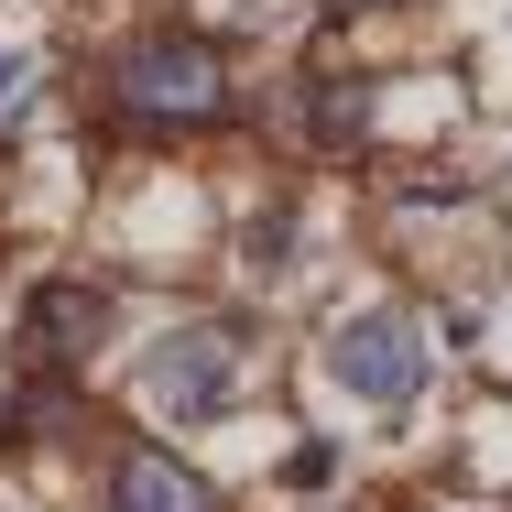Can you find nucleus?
Returning a JSON list of instances; mask_svg holds the SVG:
<instances>
[{"mask_svg": "<svg viewBox=\"0 0 512 512\" xmlns=\"http://www.w3.org/2000/svg\"><path fill=\"white\" fill-rule=\"evenodd\" d=\"M109 99H120L131 131H153V142L218 131V120H229V55H218L207 33H142V44H120V66H109Z\"/></svg>", "mask_w": 512, "mask_h": 512, "instance_id": "1", "label": "nucleus"}, {"mask_svg": "<svg viewBox=\"0 0 512 512\" xmlns=\"http://www.w3.org/2000/svg\"><path fill=\"white\" fill-rule=\"evenodd\" d=\"M327 382L360 393V404H382V414L425 404V382H436V338H425V316H414V306L338 316V327H327Z\"/></svg>", "mask_w": 512, "mask_h": 512, "instance_id": "2", "label": "nucleus"}, {"mask_svg": "<svg viewBox=\"0 0 512 512\" xmlns=\"http://www.w3.org/2000/svg\"><path fill=\"white\" fill-rule=\"evenodd\" d=\"M240 371H251V338L240 327H164L153 349H142V414H164V425H218V414L240 404Z\"/></svg>", "mask_w": 512, "mask_h": 512, "instance_id": "3", "label": "nucleus"}, {"mask_svg": "<svg viewBox=\"0 0 512 512\" xmlns=\"http://www.w3.org/2000/svg\"><path fill=\"white\" fill-rule=\"evenodd\" d=\"M99 338H109V295L99 284H44V295L22 306V360H33V371H77Z\"/></svg>", "mask_w": 512, "mask_h": 512, "instance_id": "4", "label": "nucleus"}, {"mask_svg": "<svg viewBox=\"0 0 512 512\" xmlns=\"http://www.w3.org/2000/svg\"><path fill=\"white\" fill-rule=\"evenodd\" d=\"M99 512H218V491H207L175 447H120V458H109V502H99Z\"/></svg>", "mask_w": 512, "mask_h": 512, "instance_id": "5", "label": "nucleus"}, {"mask_svg": "<svg viewBox=\"0 0 512 512\" xmlns=\"http://www.w3.org/2000/svg\"><path fill=\"white\" fill-rule=\"evenodd\" d=\"M33 109H44V55L0 33V142H11V131H22Z\"/></svg>", "mask_w": 512, "mask_h": 512, "instance_id": "6", "label": "nucleus"}]
</instances>
